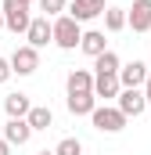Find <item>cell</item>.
<instances>
[{"label":"cell","mask_w":151,"mask_h":155,"mask_svg":"<svg viewBox=\"0 0 151 155\" xmlns=\"http://www.w3.org/2000/svg\"><path fill=\"white\" fill-rule=\"evenodd\" d=\"M54 43H58L61 51H76V47L83 43V29H79V22H76L72 15L54 18Z\"/></svg>","instance_id":"1"},{"label":"cell","mask_w":151,"mask_h":155,"mask_svg":"<svg viewBox=\"0 0 151 155\" xmlns=\"http://www.w3.org/2000/svg\"><path fill=\"white\" fill-rule=\"evenodd\" d=\"M0 7H4V25H7L11 33H29L33 15H29V4H25V0H4Z\"/></svg>","instance_id":"2"},{"label":"cell","mask_w":151,"mask_h":155,"mask_svg":"<svg viewBox=\"0 0 151 155\" xmlns=\"http://www.w3.org/2000/svg\"><path fill=\"white\" fill-rule=\"evenodd\" d=\"M94 130H101V134H119V130H122V126H126V112H122V108H119V105H115V108H108V105H104V108H94Z\"/></svg>","instance_id":"3"},{"label":"cell","mask_w":151,"mask_h":155,"mask_svg":"<svg viewBox=\"0 0 151 155\" xmlns=\"http://www.w3.org/2000/svg\"><path fill=\"white\" fill-rule=\"evenodd\" d=\"M11 69H14L18 76H33V72L40 69V51H36V47H29V43L18 47V51L11 54Z\"/></svg>","instance_id":"4"},{"label":"cell","mask_w":151,"mask_h":155,"mask_svg":"<svg viewBox=\"0 0 151 155\" xmlns=\"http://www.w3.org/2000/svg\"><path fill=\"white\" fill-rule=\"evenodd\" d=\"M25 40H29V47H47L50 40H54V22L47 18V15H40V18H33V25H29V33H25Z\"/></svg>","instance_id":"5"},{"label":"cell","mask_w":151,"mask_h":155,"mask_svg":"<svg viewBox=\"0 0 151 155\" xmlns=\"http://www.w3.org/2000/svg\"><path fill=\"white\" fill-rule=\"evenodd\" d=\"M119 83H122L126 90L144 87V83H148V65H144V61H130V65H122V69H119Z\"/></svg>","instance_id":"6"},{"label":"cell","mask_w":151,"mask_h":155,"mask_svg":"<svg viewBox=\"0 0 151 155\" xmlns=\"http://www.w3.org/2000/svg\"><path fill=\"white\" fill-rule=\"evenodd\" d=\"M108 7H104V0H72L69 4V15H72L76 22H90V18H97V15H104Z\"/></svg>","instance_id":"7"},{"label":"cell","mask_w":151,"mask_h":155,"mask_svg":"<svg viewBox=\"0 0 151 155\" xmlns=\"http://www.w3.org/2000/svg\"><path fill=\"white\" fill-rule=\"evenodd\" d=\"M119 108H122L126 116H133V119H137L144 108H148V97H144V90H140V87H137V90H126V87H122V94H119Z\"/></svg>","instance_id":"8"},{"label":"cell","mask_w":151,"mask_h":155,"mask_svg":"<svg viewBox=\"0 0 151 155\" xmlns=\"http://www.w3.org/2000/svg\"><path fill=\"white\" fill-rule=\"evenodd\" d=\"M130 25H133V33H148L151 29V0H133V7H130Z\"/></svg>","instance_id":"9"},{"label":"cell","mask_w":151,"mask_h":155,"mask_svg":"<svg viewBox=\"0 0 151 155\" xmlns=\"http://www.w3.org/2000/svg\"><path fill=\"white\" fill-rule=\"evenodd\" d=\"M29 137H33L29 119H7V126H4V141L7 144H25Z\"/></svg>","instance_id":"10"},{"label":"cell","mask_w":151,"mask_h":155,"mask_svg":"<svg viewBox=\"0 0 151 155\" xmlns=\"http://www.w3.org/2000/svg\"><path fill=\"white\" fill-rule=\"evenodd\" d=\"M4 112L11 119H25L33 112V105H29V94H7L4 97Z\"/></svg>","instance_id":"11"},{"label":"cell","mask_w":151,"mask_h":155,"mask_svg":"<svg viewBox=\"0 0 151 155\" xmlns=\"http://www.w3.org/2000/svg\"><path fill=\"white\" fill-rule=\"evenodd\" d=\"M79 51H83V54H90V58H101V54L108 51V40H104V33H97V29L83 33V43H79Z\"/></svg>","instance_id":"12"},{"label":"cell","mask_w":151,"mask_h":155,"mask_svg":"<svg viewBox=\"0 0 151 155\" xmlns=\"http://www.w3.org/2000/svg\"><path fill=\"white\" fill-rule=\"evenodd\" d=\"M97 94H69V112L72 116H94Z\"/></svg>","instance_id":"13"},{"label":"cell","mask_w":151,"mask_h":155,"mask_svg":"<svg viewBox=\"0 0 151 155\" xmlns=\"http://www.w3.org/2000/svg\"><path fill=\"white\" fill-rule=\"evenodd\" d=\"M69 94H94V76L86 69H72L69 72Z\"/></svg>","instance_id":"14"},{"label":"cell","mask_w":151,"mask_h":155,"mask_svg":"<svg viewBox=\"0 0 151 155\" xmlns=\"http://www.w3.org/2000/svg\"><path fill=\"white\" fill-rule=\"evenodd\" d=\"M94 94H97V97H119V94H122L119 76H94Z\"/></svg>","instance_id":"15"},{"label":"cell","mask_w":151,"mask_h":155,"mask_svg":"<svg viewBox=\"0 0 151 155\" xmlns=\"http://www.w3.org/2000/svg\"><path fill=\"white\" fill-rule=\"evenodd\" d=\"M94 61H97V65H94V69H97V76H119V69H122L115 51H104V54H101V58H94Z\"/></svg>","instance_id":"16"},{"label":"cell","mask_w":151,"mask_h":155,"mask_svg":"<svg viewBox=\"0 0 151 155\" xmlns=\"http://www.w3.org/2000/svg\"><path fill=\"white\" fill-rule=\"evenodd\" d=\"M25 119H29V126H33V130H50V123H54L50 108H43V105H36V108H33Z\"/></svg>","instance_id":"17"},{"label":"cell","mask_w":151,"mask_h":155,"mask_svg":"<svg viewBox=\"0 0 151 155\" xmlns=\"http://www.w3.org/2000/svg\"><path fill=\"white\" fill-rule=\"evenodd\" d=\"M126 22H130V15H126L122 7H108V11H104V29H108V33H119Z\"/></svg>","instance_id":"18"},{"label":"cell","mask_w":151,"mask_h":155,"mask_svg":"<svg viewBox=\"0 0 151 155\" xmlns=\"http://www.w3.org/2000/svg\"><path fill=\"white\" fill-rule=\"evenodd\" d=\"M36 4H40V11H43L47 18H50V15H61V11L69 7V0H36Z\"/></svg>","instance_id":"19"},{"label":"cell","mask_w":151,"mask_h":155,"mask_svg":"<svg viewBox=\"0 0 151 155\" xmlns=\"http://www.w3.org/2000/svg\"><path fill=\"white\" fill-rule=\"evenodd\" d=\"M54 152H58V155H83V144H79L76 137H65V141H61Z\"/></svg>","instance_id":"20"},{"label":"cell","mask_w":151,"mask_h":155,"mask_svg":"<svg viewBox=\"0 0 151 155\" xmlns=\"http://www.w3.org/2000/svg\"><path fill=\"white\" fill-rule=\"evenodd\" d=\"M11 72H14V69H11V58H0V83H7Z\"/></svg>","instance_id":"21"},{"label":"cell","mask_w":151,"mask_h":155,"mask_svg":"<svg viewBox=\"0 0 151 155\" xmlns=\"http://www.w3.org/2000/svg\"><path fill=\"white\" fill-rule=\"evenodd\" d=\"M144 97H148V105H151V72H148V83H144Z\"/></svg>","instance_id":"22"},{"label":"cell","mask_w":151,"mask_h":155,"mask_svg":"<svg viewBox=\"0 0 151 155\" xmlns=\"http://www.w3.org/2000/svg\"><path fill=\"white\" fill-rule=\"evenodd\" d=\"M0 155H11V144H7L4 137H0Z\"/></svg>","instance_id":"23"},{"label":"cell","mask_w":151,"mask_h":155,"mask_svg":"<svg viewBox=\"0 0 151 155\" xmlns=\"http://www.w3.org/2000/svg\"><path fill=\"white\" fill-rule=\"evenodd\" d=\"M0 29H4V7H0Z\"/></svg>","instance_id":"24"},{"label":"cell","mask_w":151,"mask_h":155,"mask_svg":"<svg viewBox=\"0 0 151 155\" xmlns=\"http://www.w3.org/2000/svg\"><path fill=\"white\" fill-rule=\"evenodd\" d=\"M40 155H58V152H40Z\"/></svg>","instance_id":"25"},{"label":"cell","mask_w":151,"mask_h":155,"mask_svg":"<svg viewBox=\"0 0 151 155\" xmlns=\"http://www.w3.org/2000/svg\"><path fill=\"white\" fill-rule=\"evenodd\" d=\"M25 4H33V0H25Z\"/></svg>","instance_id":"26"}]
</instances>
